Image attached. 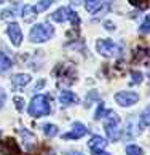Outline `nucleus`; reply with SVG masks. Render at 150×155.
Masks as SVG:
<instances>
[{
    "mask_svg": "<svg viewBox=\"0 0 150 155\" xmlns=\"http://www.w3.org/2000/svg\"><path fill=\"white\" fill-rule=\"evenodd\" d=\"M27 112H29V115L34 117V118H40V117L50 115L51 104H50L48 96H45V94L34 96L31 104H29V107H27Z\"/></svg>",
    "mask_w": 150,
    "mask_h": 155,
    "instance_id": "1",
    "label": "nucleus"
},
{
    "mask_svg": "<svg viewBox=\"0 0 150 155\" xmlns=\"http://www.w3.org/2000/svg\"><path fill=\"white\" fill-rule=\"evenodd\" d=\"M54 35V27L50 24H45V22H38V24H34L31 27V32H29V40L32 43H45Z\"/></svg>",
    "mask_w": 150,
    "mask_h": 155,
    "instance_id": "2",
    "label": "nucleus"
},
{
    "mask_svg": "<svg viewBox=\"0 0 150 155\" xmlns=\"http://www.w3.org/2000/svg\"><path fill=\"white\" fill-rule=\"evenodd\" d=\"M120 123L122 120L115 112H112L109 117H106V122H104V130H106V134L109 137V141L117 142L120 137H122V128H120Z\"/></svg>",
    "mask_w": 150,
    "mask_h": 155,
    "instance_id": "3",
    "label": "nucleus"
},
{
    "mask_svg": "<svg viewBox=\"0 0 150 155\" xmlns=\"http://www.w3.org/2000/svg\"><path fill=\"white\" fill-rule=\"evenodd\" d=\"M51 19H53L54 22H67V21H70V24L73 27L80 26L78 13L73 11L72 8H67V7H61V8H57L56 11H53V13H51Z\"/></svg>",
    "mask_w": 150,
    "mask_h": 155,
    "instance_id": "4",
    "label": "nucleus"
},
{
    "mask_svg": "<svg viewBox=\"0 0 150 155\" xmlns=\"http://www.w3.org/2000/svg\"><path fill=\"white\" fill-rule=\"evenodd\" d=\"M96 50L101 56H104V58H113V56H117V53L120 51L118 45L110 38H99L96 42Z\"/></svg>",
    "mask_w": 150,
    "mask_h": 155,
    "instance_id": "5",
    "label": "nucleus"
},
{
    "mask_svg": "<svg viewBox=\"0 0 150 155\" xmlns=\"http://www.w3.org/2000/svg\"><path fill=\"white\" fill-rule=\"evenodd\" d=\"M139 101V94L136 91H118L115 94V102L120 107H131Z\"/></svg>",
    "mask_w": 150,
    "mask_h": 155,
    "instance_id": "6",
    "label": "nucleus"
},
{
    "mask_svg": "<svg viewBox=\"0 0 150 155\" xmlns=\"http://www.w3.org/2000/svg\"><path fill=\"white\" fill-rule=\"evenodd\" d=\"M7 35H8V38H10V42H11L13 47H21V43H22V31H21L18 22L11 21L10 24L7 26Z\"/></svg>",
    "mask_w": 150,
    "mask_h": 155,
    "instance_id": "7",
    "label": "nucleus"
},
{
    "mask_svg": "<svg viewBox=\"0 0 150 155\" xmlns=\"http://www.w3.org/2000/svg\"><path fill=\"white\" fill-rule=\"evenodd\" d=\"M86 133H88V128H86L83 123L75 122L72 125V130L62 134V139H80V137H83Z\"/></svg>",
    "mask_w": 150,
    "mask_h": 155,
    "instance_id": "8",
    "label": "nucleus"
},
{
    "mask_svg": "<svg viewBox=\"0 0 150 155\" xmlns=\"http://www.w3.org/2000/svg\"><path fill=\"white\" fill-rule=\"evenodd\" d=\"M83 5H85V10L91 15H99L107 11V3L104 0H83Z\"/></svg>",
    "mask_w": 150,
    "mask_h": 155,
    "instance_id": "9",
    "label": "nucleus"
},
{
    "mask_svg": "<svg viewBox=\"0 0 150 155\" xmlns=\"http://www.w3.org/2000/svg\"><path fill=\"white\" fill-rule=\"evenodd\" d=\"M59 102H61V106L67 107V106H72V104H78L80 97L69 90H62L59 93Z\"/></svg>",
    "mask_w": 150,
    "mask_h": 155,
    "instance_id": "10",
    "label": "nucleus"
},
{
    "mask_svg": "<svg viewBox=\"0 0 150 155\" xmlns=\"http://www.w3.org/2000/svg\"><path fill=\"white\" fill-rule=\"evenodd\" d=\"M88 147H90V150H91V152L104 150V149L107 147V141L104 139L102 136L94 134V136H91V139L88 141Z\"/></svg>",
    "mask_w": 150,
    "mask_h": 155,
    "instance_id": "11",
    "label": "nucleus"
},
{
    "mask_svg": "<svg viewBox=\"0 0 150 155\" xmlns=\"http://www.w3.org/2000/svg\"><path fill=\"white\" fill-rule=\"evenodd\" d=\"M19 133H21V136H22V144H24V147H26V150H31V149H34L37 146V137L34 136L29 130H19Z\"/></svg>",
    "mask_w": 150,
    "mask_h": 155,
    "instance_id": "12",
    "label": "nucleus"
},
{
    "mask_svg": "<svg viewBox=\"0 0 150 155\" xmlns=\"http://www.w3.org/2000/svg\"><path fill=\"white\" fill-rule=\"evenodd\" d=\"M11 83H13L16 88H24L26 85L31 83V75H29V74H15V75L11 77Z\"/></svg>",
    "mask_w": 150,
    "mask_h": 155,
    "instance_id": "13",
    "label": "nucleus"
},
{
    "mask_svg": "<svg viewBox=\"0 0 150 155\" xmlns=\"http://www.w3.org/2000/svg\"><path fill=\"white\" fill-rule=\"evenodd\" d=\"M11 59H10V56L8 54H5L3 51H0V75L5 72H8L10 69H11Z\"/></svg>",
    "mask_w": 150,
    "mask_h": 155,
    "instance_id": "14",
    "label": "nucleus"
},
{
    "mask_svg": "<svg viewBox=\"0 0 150 155\" xmlns=\"http://www.w3.org/2000/svg\"><path fill=\"white\" fill-rule=\"evenodd\" d=\"M112 114V110H109V109L104 106V102H99V106L96 109V114H94V120H101V118H106Z\"/></svg>",
    "mask_w": 150,
    "mask_h": 155,
    "instance_id": "15",
    "label": "nucleus"
},
{
    "mask_svg": "<svg viewBox=\"0 0 150 155\" xmlns=\"http://www.w3.org/2000/svg\"><path fill=\"white\" fill-rule=\"evenodd\" d=\"M42 128H43V133H45L47 137H54V136L59 134V128L53 123H45Z\"/></svg>",
    "mask_w": 150,
    "mask_h": 155,
    "instance_id": "16",
    "label": "nucleus"
},
{
    "mask_svg": "<svg viewBox=\"0 0 150 155\" xmlns=\"http://www.w3.org/2000/svg\"><path fill=\"white\" fill-rule=\"evenodd\" d=\"M54 3V0H40V2H37V5H34V11L38 15V13H42V11H45V10H48L51 5Z\"/></svg>",
    "mask_w": 150,
    "mask_h": 155,
    "instance_id": "17",
    "label": "nucleus"
},
{
    "mask_svg": "<svg viewBox=\"0 0 150 155\" xmlns=\"http://www.w3.org/2000/svg\"><path fill=\"white\" fill-rule=\"evenodd\" d=\"M21 13H22L21 16H22V19H24V21H32V18L37 15L35 11H34V8L31 7V5H24V8H22Z\"/></svg>",
    "mask_w": 150,
    "mask_h": 155,
    "instance_id": "18",
    "label": "nucleus"
},
{
    "mask_svg": "<svg viewBox=\"0 0 150 155\" xmlns=\"http://www.w3.org/2000/svg\"><path fill=\"white\" fill-rule=\"evenodd\" d=\"M125 152L126 155H144V149L136 144H129V146H126Z\"/></svg>",
    "mask_w": 150,
    "mask_h": 155,
    "instance_id": "19",
    "label": "nucleus"
},
{
    "mask_svg": "<svg viewBox=\"0 0 150 155\" xmlns=\"http://www.w3.org/2000/svg\"><path fill=\"white\" fill-rule=\"evenodd\" d=\"M139 32L144 34V35H145V34H150V15L145 16V19H144L142 24L139 26Z\"/></svg>",
    "mask_w": 150,
    "mask_h": 155,
    "instance_id": "20",
    "label": "nucleus"
},
{
    "mask_svg": "<svg viewBox=\"0 0 150 155\" xmlns=\"http://www.w3.org/2000/svg\"><path fill=\"white\" fill-rule=\"evenodd\" d=\"M139 122H141L142 126H150V109H147V110H144L141 114Z\"/></svg>",
    "mask_w": 150,
    "mask_h": 155,
    "instance_id": "21",
    "label": "nucleus"
},
{
    "mask_svg": "<svg viewBox=\"0 0 150 155\" xmlns=\"http://www.w3.org/2000/svg\"><path fill=\"white\" fill-rule=\"evenodd\" d=\"M131 83L132 85H139V83H142V80H144V75L141 72H137V71H131Z\"/></svg>",
    "mask_w": 150,
    "mask_h": 155,
    "instance_id": "22",
    "label": "nucleus"
},
{
    "mask_svg": "<svg viewBox=\"0 0 150 155\" xmlns=\"http://www.w3.org/2000/svg\"><path fill=\"white\" fill-rule=\"evenodd\" d=\"M13 102H15V106H16V110L18 112H22L24 110V97H21V96H15L13 97Z\"/></svg>",
    "mask_w": 150,
    "mask_h": 155,
    "instance_id": "23",
    "label": "nucleus"
},
{
    "mask_svg": "<svg viewBox=\"0 0 150 155\" xmlns=\"http://www.w3.org/2000/svg\"><path fill=\"white\" fill-rule=\"evenodd\" d=\"M13 16H15V8H8L2 11V19H8V18H13Z\"/></svg>",
    "mask_w": 150,
    "mask_h": 155,
    "instance_id": "24",
    "label": "nucleus"
},
{
    "mask_svg": "<svg viewBox=\"0 0 150 155\" xmlns=\"http://www.w3.org/2000/svg\"><path fill=\"white\" fill-rule=\"evenodd\" d=\"M5 102H7V93H5V90L0 88V109H3Z\"/></svg>",
    "mask_w": 150,
    "mask_h": 155,
    "instance_id": "25",
    "label": "nucleus"
},
{
    "mask_svg": "<svg viewBox=\"0 0 150 155\" xmlns=\"http://www.w3.org/2000/svg\"><path fill=\"white\" fill-rule=\"evenodd\" d=\"M132 5H136V7H141V8H145L147 7V0H129Z\"/></svg>",
    "mask_w": 150,
    "mask_h": 155,
    "instance_id": "26",
    "label": "nucleus"
},
{
    "mask_svg": "<svg viewBox=\"0 0 150 155\" xmlns=\"http://www.w3.org/2000/svg\"><path fill=\"white\" fill-rule=\"evenodd\" d=\"M106 29H107V31H115V24H112V22L107 21V22H106Z\"/></svg>",
    "mask_w": 150,
    "mask_h": 155,
    "instance_id": "27",
    "label": "nucleus"
},
{
    "mask_svg": "<svg viewBox=\"0 0 150 155\" xmlns=\"http://www.w3.org/2000/svg\"><path fill=\"white\" fill-rule=\"evenodd\" d=\"M43 85H45V80H40V82L35 85V88H34V90H35V91H38L40 88H43Z\"/></svg>",
    "mask_w": 150,
    "mask_h": 155,
    "instance_id": "28",
    "label": "nucleus"
},
{
    "mask_svg": "<svg viewBox=\"0 0 150 155\" xmlns=\"http://www.w3.org/2000/svg\"><path fill=\"white\" fill-rule=\"evenodd\" d=\"M93 155H112V153H109V152H106V150H97V152H91Z\"/></svg>",
    "mask_w": 150,
    "mask_h": 155,
    "instance_id": "29",
    "label": "nucleus"
},
{
    "mask_svg": "<svg viewBox=\"0 0 150 155\" xmlns=\"http://www.w3.org/2000/svg\"><path fill=\"white\" fill-rule=\"evenodd\" d=\"M70 3L72 5H78V3H82V0H70Z\"/></svg>",
    "mask_w": 150,
    "mask_h": 155,
    "instance_id": "30",
    "label": "nucleus"
},
{
    "mask_svg": "<svg viewBox=\"0 0 150 155\" xmlns=\"http://www.w3.org/2000/svg\"><path fill=\"white\" fill-rule=\"evenodd\" d=\"M148 77H150V67H148Z\"/></svg>",
    "mask_w": 150,
    "mask_h": 155,
    "instance_id": "31",
    "label": "nucleus"
},
{
    "mask_svg": "<svg viewBox=\"0 0 150 155\" xmlns=\"http://www.w3.org/2000/svg\"><path fill=\"white\" fill-rule=\"evenodd\" d=\"M75 155H82V153H75Z\"/></svg>",
    "mask_w": 150,
    "mask_h": 155,
    "instance_id": "32",
    "label": "nucleus"
}]
</instances>
